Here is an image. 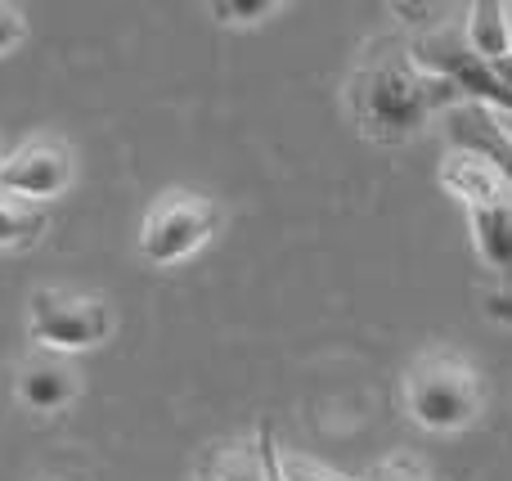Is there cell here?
I'll list each match as a JSON object with an SVG mask.
<instances>
[{"mask_svg":"<svg viewBox=\"0 0 512 481\" xmlns=\"http://www.w3.org/2000/svg\"><path fill=\"white\" fill-rule=\"evenodd\" d=\"M459 104V90L450 81L432 77L427 68H418V59L409 54V45L382 41L360 59V68L351 72V108L355 122L378 140H405L432 113H450Z\"/></svg>","mask_w":512,"mask_h":481,"instance_id":"cell-1","label":"cell"},{"mask_svg":"<svg viewBox=\"0 0 512 481\" xmlns=\"http://www.w3.org/2000/svg\"><path fill=\"white\" fill-rule=\"evenodd\" d=\"M441 185L468 207L472 239L481 261L495 270H512V185L490 162L472 153H450L441 167Z\"/></svg>","mask_w":512,"mask_h":481,"instance_id":"cell-2","label":"cell"},{"mask_svg":"<svg viewBox=\"0 0 512 481\" xmlns=\"http://www.w3.org/2000/svg\"><path fill=\"white\" fill-rule=\"evenodd\" d=\"M481 378L468 360L459 356H427L409 369L405 378V405L414 423L432 432H459L481 414Z\"/></svg>","mask_w":512,"mask_h":481,"instance_id":"cell-3","label":"cell"},{"mask_svg":"<svg viewBox=\"0 0 512 481\" xmlns=\"http://www.w3.org/2000/svg\"><path fill=\"white\" fill-rule=\"evenodd\" d=\"M409 54L418 59V68H427L432 77L450 81L459 95H468L472 104H486V108H499V113H512V90L495 77L486 59L468 45L459 23H436L409 45Z\"/></svg>","mask_w":512,"mask_h":481,"instance_id":"cell-4","label":"cell"},{"mask_svg":"<svg viewBox=\"0 0 512 481\" xmlns=\"http://www.w3.org/2000/svg\"><path fill=\"white\" fill-rule=\"evenodd\" d=\"M216 221H221V212L207 194L167 189V194H158V203L149 207V216L140 225V252L153 266H176L212 239Z\"/></svg>","mask_w":512,"mask_h":481,"instance_id":"cell-5","label":"cell"},{"mask_svg":"<svg viewBox=\"0 0 512 481\" xmlns=\"http://www.w3.org/2000/svg\"><path fill=\"white\" fill-rule=\"evenodd\" d=\"M27 329L45 351H86L113 333V311L95 293L36 288L27 302Z\"/></svg>","mask_w":512,"mask_h":481,"instance_id":"cell-6","label":"cell"},{"mask_svg":"<svg viewBox=\"0 0 512 481\" xmlns=\"http://www.w3.org/2000/svg\"><path fill=\"white\" fill-rule=\"evenodd\" d=\"M72 180V153L63 140H27L0 162V194L23 203H50Z\"/></svg>","mask_w":512,"mask_h":481,"instance_id":"cell-7","label":"cell"},{"mask_svg":"<svg viewBox=\"0 0 512 481\" xmlns=\"http://www.w3.org/2000/svg\"><path fill=\"white\" fill-rule=\"evenodd\" d=\"M445 126H450L454 153H472V158L490 162V167L512 185V126L499 108L454 104L450 113H445Z\"/></svg>","mask_w":512,"mask_h":481,"instance_id":"cell-8","label":"cell"},{"mask_svg":"<svg viewBox=\"0 0 512 481\" xmlns=\"http://www.w3.org/2000/svg\"><path fill=\"white\" fill-rule=\"evenodd\" d=\"M77 396V369L68 360L50 356H32L23 369H18V401L36 414H50L63 410V405Z\"/></svg>","mask_w":512,"mask_h":481,"instance_id":"cell-9","label":"cell"},{"mask_svg":"<svg viewBox=\"0 0 512 481\" xmlns=\"http://www.w3.org/2000/svg\"><path fill=\"white\" fill-rule=\"evenodd\" d=\"M463 36H468V45L486 63L508 59V54H512L508 5H499V0H477V5H468V27H463Z\"/></svg>","mask_w":512,"mask_h":481,"instance_id":"cell-10","label":"cell"},{"mask_svg":"<svg viewBox=\"0 0 512 481\" xmlns=\"http://www.w3.org/2000/svg\"><path fill=\"white\" fill-rule=\"evenodd\" d=\"M45 230V207L0 194V248H27Z\"/></svg>","mask_w":512,"mask_h":481,"instance_id":"cell-11","label":"cell"},{"mask_svg":"<svg viewBox=\"0 0 512 481\" xmlns=\"http://www.w3.org/2000/svg\"><path fill=\"white\" fill-rule=\"evenodd\" d=\"M207 473H212L216 481H265L256 441L252 446H230V450H221V455H212L207 459Z\"/></svg>","mask_w":512,"mask_h":481,"instance_id":"cell-12","label":"cell"},{"mask_svg":"<svg viewBox=\"0 0 512 481\" xmlns=\"http://www.w3.org/2000/svg\"><path fill=\"white\" fill-rule=\"evenodd\" d=\"M279 473H283V481H355V477L337 473V468L319 464V459H306V455H283V450H279Z\"/></svg>","mask_w":512,"mask_h":481,"instance_id":"cell-13","label":"cell"},{"mask_svg":"<svg viewBox=\"0 0 512 481\" xmlns=\"http://www.w3.org/2000/svg\"><path fill=\"white\" fill-rule=\"evenodd\" d=\"M279 9V0H216L212 5V14L216 18H225V23H252V18H265V14H274Z\"/></svg>","mask_w":512,"mask_h":481,"instance_id":"cell-14","label":"cell"},{"mask_svg":"<svg viewBox=\"0 0 512 481\" xmlns=\"http://www.w3.org/2000/svg\"><path fill=\"white\" fill-rule=\"evenodd\" d=\"M369 481H432V477H427V468L418 464V459H409V455H391V459H382V464L373 468Z\"/></svg>","mask_w":512,"mask_h":481,"instance_id":"cell-15","label":"cell"},{"mask_svg":"<svg viewBox=\"0 0 512 481\" xmlns=\"http://www.w3.org/2000/svg\"><path fill=\"white\" fill-rule=\"evenodd\" d=\"M256 455H261V477L265 481H283V473H279V446H274V428H270V423L256 432Z\"/></svg>","mask_w":512,"mask_h":481,"instance_id":"cell-16","label":"cell"},{"mask_svg":"<svg viewBox=\"0 0 512 481\" xmlns=\"http://www.w3.org/2000/svg\"><path fill=\"white\" fill-rule=\"evenodd\" d=\"M27 36V23H23V14H18L14 5H0V54L5 50H14L18 41Z\"/></svg>","mask_w":512,"mask_h":481,"instance_id":"cell-17","label":"cell"},{"mask_svg":"<svg viewBox=\"0 0 512 481\" xmlns=\"http://www.w3.org/2000/svg\"><path fill=\"white\" fill-rule=\"evenodd\" d=\"M486 311L495 315V320H512V293H495L486 302Z\"/></svg>","mask_w":512,"mask_h":481,"instance_id":"cell-18","label":"cell"},{"mask_svg":"<svg viewBox=\"0 0 512 481\" xmlns=\"http://www.w3.org/2000/svg\"><path fill=\"white\" fill-rule=\"evenodd\" d=\"M198 481H216V477H212V473H207V468H203V477H198Z\"/></svg>","mask_w":512,"mask_h":481,"instance_id":"cell-19","label":"cell"},{"mask_svg":"<svg viewBox=\"0 0 512 481\" xmlns=\"http://www.w3.org/2000/svg\"><path fill=\"white\" fill-rule=\"evenodd\" d=\"M508 27H512V5H508Z\"/></svg>","mask_w":512,"mask_h":481,"instance_id":"cell-20","label":"cell"},{"mask_svg":"<svg viewBox=\"0 0 512 481\" xmlns=\"http://www.w3.org/2000/svg\"><path fill=\"white\" fill-rule=\"evenodd\" d=\"M0 162H5V149H0Z\"/></svg>","mask_w":512,"mask_h":481,"instance_id":"cell-21","label":"cell"},{"mask_svg":"<svg viewBox=\"0 0 512 481\" xmlns=\"http://www.w3.org/2000/svg\"><path fill=\"white\" fill-rule=\"evenodd\" d=\"M508 126H512V122H508Z\"/></svg>","mask_w":512,"mask_h":481,"instance_id":"cell-22","label":"cell"}]
</instances>
